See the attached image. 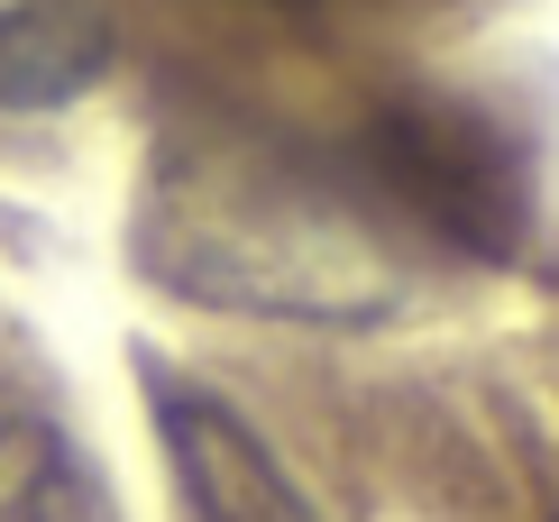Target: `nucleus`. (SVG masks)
<instances>
[{
  "label": "nucleus",
  "mask_w": 559,
  "mask_h": 522,
  "mask_svg": "<svg viewBox=\"0 0 559 522\" xmlns=\"http://www.w3.org/2000/svg\"><path fill=\"white\" fill-rule=\"evenodd\" d=\"M138 248L156 275H175L212 312L385 321L404 302V266L377 248V229H358L321 183L285 175V165L175 156L147 193Z\"/></svg>",
  "instance_id": "obj_1"
},
{
  "label": "nucleus",
  "mask_w": 559,
  "mask_h": 522,
  "mask_svg": "<svg viewBox=\"0 0 559 522\" xmlns=\"http://www.w3.org/2000/svg\"><path fill=\"white\" fill-rule=\"evenodd\" d=\"M367 175L459 257H514L523 239V156L468 102H385L367 120Z\"/></svg>",
  "instance_id": "obj_2"
},
{
  "label": "nucleus",
  "mask_w": 559,
  "mask_h": 522,
  "mask_svg": "<svg viewBox=\"0 0 559 522\" xmlns=\"http://www.w3.org/2000/svg\"><path fill=\"white\" fill-rule=\"evenodd\" d=\"M156 431H166V459H175L193 522H321L312 495L294 486V467L266 449V431L248 413H229L221 394L156 376Z\"/></svg>",
  "instance_id": "obj_3"
},
{
  "label": "nucleus",
  "mask_w": 559,
  "mask_h": 522,
  "mask_svg": "<svg viewBox=\"0 0 559 522\" xmlns=\"http://www.w3.org/2000/svg\"><path fill=\"white\" fill-rule=\"evenodd\" d=\"M120 37L92 0H0V110H64L110 74Z\"/></svg>",
  "instance_id": "obj_4"
},
{
  "label": "nucleus",
  "mask_w": 559,
  "mask_h": 522,
  "mask_svg": "<svg viewBox=\"0 0 559 522\" xmlns=\"http://www.w3.org/2000/svg\"><path fill=\"white\" fill-rule=\"evenodd\" d=\"M0 522H120V505L64 422L0 413Z\"/></svg>",
  "instance_id": "obj_5"
}]
</instances>
